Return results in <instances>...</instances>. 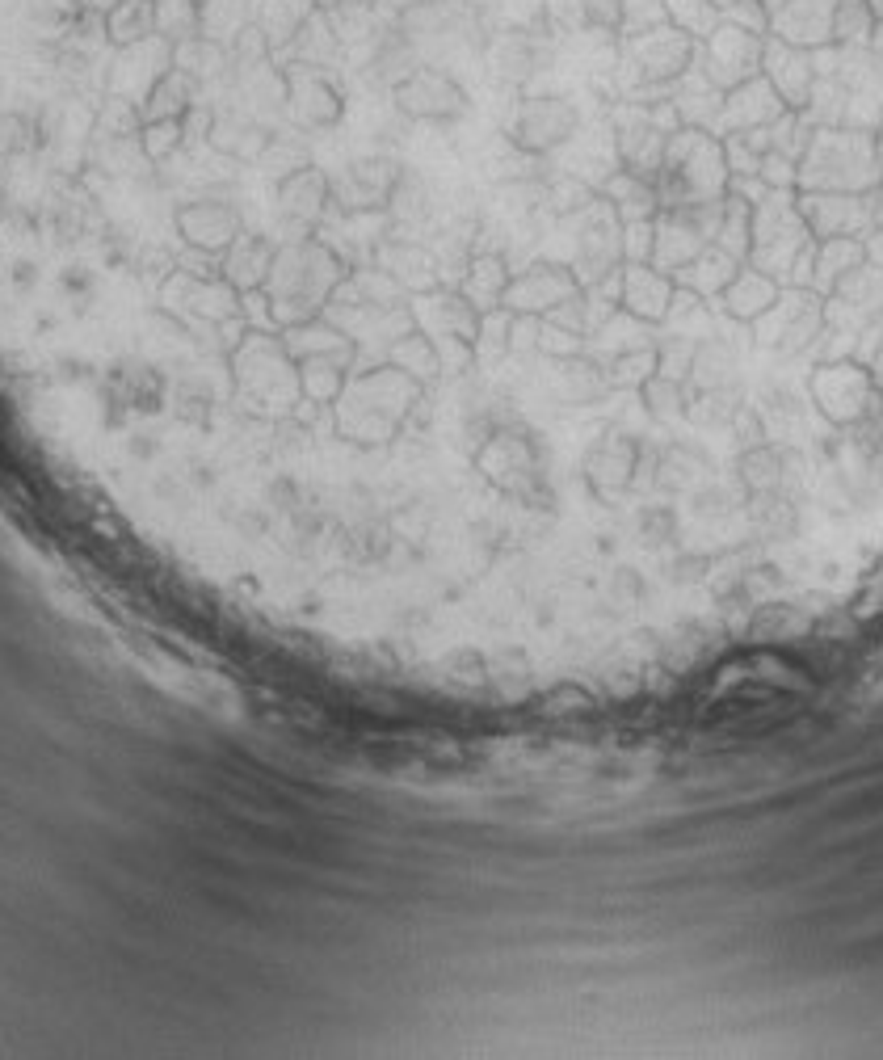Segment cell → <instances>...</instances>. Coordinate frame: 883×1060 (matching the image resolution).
<instances>
[{"label":"cell","mask_w":883,"mask_h":1060,"mask_svg":"<svg viewBox=\"0 0 883 1060\" xmlns=\"http://www.w3.org/2000/svg\"><path fill=\"white\" fill-rule=\"evenodd\" d=\"M585 17L593 26H606V30H614L623 22V5L619 0H585Z\"/></svg>","instance_id":"6da1fadb"}]
</instances>
